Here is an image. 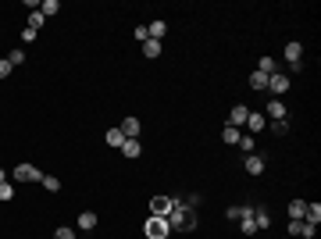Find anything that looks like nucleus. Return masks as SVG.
<instances>
[{"label": "nucleus", "mask_w": 321, "mask_h": 239, "mask_svg": "<svg viewBox=\"0 0 321 239\" xmlns=\"http://www.w3.org/2000/svg\"><path fill=\"white\" fill-rule=\"evenodd\" d=\"M118 129H122V136H125V139H139V132H143L139 118H132V114H129V118H125V122L118 125Z\"/></svg>", "instance_id": "6"}, {"label": "nucleus", "mask_w": 321, "mask_h": 239, "mask_svg": "<svg viewBox=\"0 0 321 239\" xmlns=\"http://www.w3.org/2000/svg\"><path fill=\"white\" fill-rule=\"evenodd\" d=\"M247 129H250V132H261V129H268V118H264L261 111H250V114H247Z\"/></svg>", "instance_id": "11"}, {"label": "nucleus", "mask_w": 321, "mask_h": 239, "mask_svg": "<svg viewBox=\"0 0 321 239\" xmlns=\"http://www.w3.org/2000/svg\"><path fill=\"white\" fill-rule=\"evenodd\" d=\"M8 61H11V68H18V64L25 61V50H22V47H18V50H11V54H8Z\"/></svg>", "instance_id": "30"}, {"label": "nucleus", "mask_w": 321, "mask_h": 239, "mask_svg": "<svg viewBox=\"0 0 321 239\" xmlns=\"http://www.w3.org/2000/svg\"><path fill=\"white\" fill-rule=\"evenodd\" d=\"M307 225H317L321 221V204H307V214H303Z\"/></svg>", "instance_id": "20"}, {"label": "nucleus", "mask_w": 321, "mask_h": 239, "mask_svg": "<svg viewBox=\"0 0 321 239\" xmlns=\"http://www.w3.org/2000/svg\"><path fill=\"white\" fill-rule=\"evenodd\" d=\"M239 150H243V153H250L254 150V136H239V143H235Z\"/></svg>", "instance_id": "32"}, {"label": "nucleus", "mask_w": 321, "mask_h": 239, "mask_svg": "<svg viewBox=\"0 0 321 239\" xmlns=\"http://www.w3.org/2000/svg\"><path fill=\"white\" fill-rule=\"evenodd\" d=\"M104 139H107V146H111V150H122V146H125V136H122V129H118V125H114V129H107V136H104Z\"/></svg>", "instance_id": "12"}, {"label": "nucleus", "mask_w": 321, "mask_h": 239, "mask_svg": "<svg viewBox=\"0 0 321 239\" xmlns=\"http://www.w3.org/2000/svg\"><path fill=\"white\" fill-rule=\"evenodd\" d=\"M268 93L278 100L282 93H289V75H282V71H275L271 78H268Z\"/></svg>", "instance_id": "3"}, {"label": "nucleus", "mask_w": 321, "mask_h": 239, "mask_svg": "<svg viewBox=\"0 0 321 239\" xmlns=\"http://www.w3.org/2000/svg\"><path fill=\"white\" fill-rule=\"evenodd\" d=\"M146 36H150V39H157V43H160V39L168 36V25H165V22H150V25H146Z\"/></svg>", "instance_id": "16"}, {"label": "nucleus", "mask_w": 321, "mask_h": 239, "mask_svg": "<svg viewBox=\"0 0 321 239\" xmlns=\"http://www.w3.org/2000/svg\"><path fill=\"white\" fill-rule=\"evenodd\" d=\"M11 75V61L8 57H0V78H8Z\"/></svg>", "instance_id": "34"}, {"label": "nucleus", "mask_w": 321, "mask_h": 239, "mask_svg": "<svg viewBox=\"0 0 321 239\" xmlns=\"http://www.w3.org/2000/svg\"><path fill=\"white\" fill-rule=\"evenodd\" d=\"M168 228L172 232H193L196 228V211H189L179 196H172V211H168Z\"/></svg>", "instance_id": "1"}, {"label": "nucleus", "mask_w": 321, "mask_h": 239, "mask_svg": "<svg viewBox=\"0 0 321 239\" xmlns=\"http://www.w3.org/2000/svg\"><path fill=\"white\" fill-rule=\"evenodd\" d=\"M286 61H289V68H303L300 61H303V43L300 39H289L286 43Z\"/></svg>", "instance_id": "4"}, {"label": "nucleus", "mask_w": 321, "mask_h": 239, "mask_svg": "<svg viewBox=\"0 0 321 239\" xmlns=\"http://www.w3.org/2000/svg\"><path fill=\"white\" fill-rule=\"evenodd\" d=\"M0 182H8V179H4V168H0Z\"/></svg>", "instance_id": "37"}, {"label": "nucleus", "mask_w": 321, "mask_h": 239, "mask_svg": "<svg viewBox=\"0 0 321 239\" xmlns=\"http://www.w3.org/2000/svg\"><path fill=\"white\" fill-rule=\"evenodd\" d=\"M225 214H228V221H243V218H250V214H254V207H247V204H239V207H228Z\"/></svg>", "instance_id": "17"}, {"label": "nucleus", "mask_w": 321, "mask_h": 239, "mask_svg": "<svg viewBox=\"0 0 321 239\" xmlns=\"http://www.w3.org/2000/svg\"><path fill=\"white\" fill-rule=\"evenodd\" d=\"M100 225V218L93 214V211H83V214H78V228H83V232H93Z\"/></svg>", "instance_id": "14"}, {"label": "nucleus", "mask_w": 321, "mask_h": 239, "mask_svg": "<svg viewBox=\"0 0 321 239\" xmlns=\"http://www.w3.org/2000/svg\"><path fill=\"white\" fill-rule=\"evenodd\" d=\"M254 225H257V228H268V225H271V214H268L264 207H254Z\"/></svg>", "instance_id": "21"}, {"label": "nucleus", "mask_w": 321, "mask_h": 239, "mask_svg": "<svg viewBox=\"0 0 321 239\" xmlns=\"http://www.w3.org/2000/svg\"><path fill=\"white\" fill-rule=\"evenodd\" d=\"M39 182H43V189H47V193H57V189H61L57 175H43V179H39Z\"/></svg>", "instance_id": "27"}, {"label": "nucleus", "mask_w": 321, "mask_h": 239, "mask_svg": "<svg viewBox=\"0 0 321 239\" xmlns=\"http://www.w3.org/2000/svg\"><path fill=\"white\" fill-rule=\"evenodd\" d=\"M268 78H271V75H264V71H254V75H250V86H254L257 93H264V90H268Z\"/></svg>", "instance_id": "18"}, {"label": "nucleus", "mask_w": 321, "mask_h": 239, "mask_svg": "<svg viewBox=\"0 0 321 239\" xmlns=\"http://www.w3.org/2000/svg\"><path fill=\"white\" fill-rule=\"evenodd\" d=\"M47 18H43V11H29V29H36L39 32V25H43Z\"/></svg>", "instance_id": "28"}, {"label": "nucleus", "mask_w": 321, "mask_h": 239, "mask_svg": "<svg viewBox=\"0 0 321 239\" xmlns=\"http://www.w3.org/2000/svg\"><path fill=\"white\" fill-rule=\"evenodd\" d=\"M139 150H143V143H139V139H125V146H122V157H139Z\"/></svg>", "instance_id": "19"}, {"label": "nucleus", "mask_w": 321, "mask_h": 239, "mask_svg": "<svg viewBox=\"0 0 321 239\" xmlns=\"http://www.w3.org/2000/svg\"><path fill=\"white\" fill-rule=\"evenodd\" d=\"M289 232H293V235H303V239H314L317 225H307V221H289Z\"/></svg>", "instance_id": "10"}, {"label": "nucleus", "mask_w": 321, "mask_h": 239, "mask_svg": "<svg viewBox=\"0 0 321 239\" xmlns=\"http://www.w3.org/2000/svg\"><path fill=\"white\" fill-rule=\"evenodd\" d=\"M247 114H250V107H247V104H235V107H232V114H228V125H235V129H239V125H247Z\"/></svg>", "instance_id": "9"}, {"label": "nucleus", "mask_w": 321, "mask_h": 239, "mask_svg": "<svg viewBox=\"0 0 321 239\" xmlns=\"http://www.w3.org/2000/svg\"><path fill=\"white\" fill-rule=\"evenodd\" d=\"M268 125H271L278 136H286V132H289V118H278V122H268Z\"/></svg>", "instance_id": "29"}, {"label": "nucleus", "mask_w": 321, "mask_h": 239, "mask_svg": "<svg viewBox=\"0 0 321 239\" xmlns=\"http://www.w3.org/2000/svg\"><path fill=\"white\" fill-rule=\"evenodd\" d=\"M143 54L153 61V57H160V43H157V39H146V43H143Z\"/></svg>", "instance_id": "25"}, {"label": "nucleus", "mask_w": 321, "mask_h": 239, "mask_svg": "<svg viewBox=\"0 0 321 239\" xmlns=\"http://www.w3.org/2000/svg\"><path fill=\"white\" fill-rule=\"evenodd\" d=\"M286 214H289V221H303L307 204H303V200H289V211H286Z\"/></svg>", "instance_id": "15"}, {"label": "nucleus", "mask_w": 321, "mask_h": 239, "mask_svg": "<svg viewBox=\"0 0 321 239\" xmlns=\"http://www.w3.org/2000/svg\"><path fill=\"white\" fill-rule=\"evenodd\" d=\"M136 39H139V43H146V39H150V36H146V25H136Z\"/></svg>", "instance_id": "36"}, {"label": "nucleus", "mask_w": 321, "mask_h": 239, "mask_svg": "<svg viewBox=\"0 0 321 239\" xmlns=\"http://www.w3.org/2000/svg\"><path fill=\"white\" fill-rule=\"evenodd\" d=\"M32 39H36V29L25 25V29H22V43H32Z\"/></svg>", "instance_id": "35"}, {"label": "nucleus", "mask_w": 321, "mask_h": 239, "mask_svg": "<svg viewBox=\"0 0 321 239\" xmlns=\"http://www.w3.org/2000/svg\"><path fill=\"white\" fill-rule=\"evenodd\" d=\"M143 232H146V239H168V235H172L168 218H157V214H150V218L143 221Z\"/></svg>", "instance_id": "2"}, {"label": "nucleus", "mask_w": 321, "mask_h": 239, "mask_svg": "<svg viewBox=\"0 0 321 239\" xmlns=\"http://www.w3.org/2000/svg\"><path fill=\"white\" fill-rule=\"evenodd\" d=\"M15 179H18V182H39V179H43V172H39L36 165H18V168H15Z\"/></svg>", "instance_id": "5"}, {"label": "nucleus", "mask_w": 321, "mask_h": 239, "mask_svg": "<svg viewBox=\"0 0 321 239\" xmlns=\"http://www.w3.org/2000/svg\"><path fill=\"white\" fill-rule=\"evenodd\" d=\"M221 139H225L228 146H235V143H239V129H235V125H225V129H221Z\"/></svg>", "instance_id": "23"}, {"label": "nucleus", "mask_w": 321, "mask_h": 239, "mask_svg": "<svg viewBox=\"0 0 321 239\" xmlns=\"http://www.w3.org/2000/svg\"><path fill=\"white\" fill-rule=\"evenodd\" d=\"M247 172L257 179V175H264V157H257V153H247Z\"/></svg>", "instance_id": "13"}, {"label": "nucleus", "mask_w": 321, "mask_h": 239, "mask_svg": "<svg viewBox=\"0 0 321 239\" xmlns=\"http://www.w3.org/2000/svg\"><path fill=\"white\" fill-rule=\"evenodd\" d=\"M54 239H78V235H75V228H68V225H61V228L54 232Z\"/></svg>", "instance_id": "31"}, {"label": "nucleus", "mask_w": 321, "mask_h": 239, "mask_svg": "<svg viewBox=\"0 0 321 239\" xmlns=\"http://www.w3.org/2000/svg\"><path fill=\"white\" fill-rule=\"evenodd\" d=\"M39 11H43V18H54V15L61 11V4H57V0H43V4H39Z\"/></svg>", "instance_id": "24"}, {"label": "nucleus", "mask_w": 321, "mask_h": 239, "mask_svg": "<svg viewBox=\"0 0 321 239\" xmlns=\"http://www.w3.org/2000/svg\"><path fill=\"white\" fill-rule=\"evenodd\" d=\"M257 71H264V75H275V71H278L275 57H261V61H257Z\"/></svg>", "instance_id": "22"}, {"label": "nucleus", "mask_w": 321, "mask_h": 239, "mask_svg": "<svg viewBox=\"0 0 321 239\" xmlns=\"http://www.w3.org/2000/svg\"><path fill=\"white\" fill-rule=\"evenodd\" d=\"M239 232H243V235H257V225H254V214H250V218H243V221H239Z\"/></svg>", "instance_id": "26"}, {"label": "nucleus", "mask_w": 321, "mask_h": 239, "mask_svg": "<svg viewBox=\"0 0 321 239\" xmlns=\"http://www.w3.org/2000/svg\"><path fill=\"white\" fill-rule=\"evenodd\" d=\"M168 211H172V196H153V200H150V214L168 218Z\"/></svg>", "instance_id": "7"}, {"label": "nucleus", "mask_w": 321, "mask_h": 239, "mask_svg": "<svg viewBox=\"0 0 321 239\" xmlns=\"http://www.w3.org/2000/svg\"><path fill=\"white\" fill-rule=\"evenodd\" d=\"M182 204H186L189 211H196V207H200V196H196V193H189V196H186V200H182Z\"/></svg>", "instance_id": "33"}, {"label": "nucleus", "mask_w": 321, "mask_h": 239, "mask_svg": "<svg viewBox=\"0 0 321 239\" xmlns=\"http://www.w3.org/2000/svg\"><path fill=\"white\" fill-rule=\"evenodd\" d=\"M264 118H268V122H278V118H286V104L282 100H268V107H264Z\"/></svg>", "instance_id": "8"}]
</instances>
